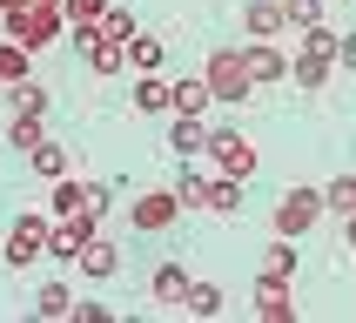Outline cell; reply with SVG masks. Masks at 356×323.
I'll list each match as a JSON object with an SVG mask.
<instances>
[{
	"label": "cell",
	"instance_id": "obj_8",
	"mask_svg": "<svg viewBox=\"0 0 356 323\" xmlns=\"http://www.w3.org/2000/svg\"><path fill=\"white\" fill-rule=\"evenodd\" d=\"M74 47L88 54V68H95V74H121V68H128V47H121V40H108L101 27H74Z\"/></svg>",
	"mask_w": 356,
	"mask_h": 323
},
{
	"label": "cell",
	"instance_id": "obj_19",
	"mask_svg": "<svg viewBox=\"0 0 356 323\" xmlns=\"http://www.w3.org/2000/svg\"><path fill=\"white\" fill-rule=\"evenodd\" d=\"M34 74V47H20L14 34L0 40V88H14V81H27Z\"/></svg>",
	"mask_w": 356,
	"mask_h": 323
},
{
	"label": "cell",
	"instance_id": "obj_38",
	"mask_svg": "<svg viewBox=\"0 0 356 323\" xmlns=\"http://www.w3.org/2000/svg\"><path fill=\"white\" fill-rule=\"evenodd\" d=\"M34 7H60V0H34Z\"/></svg>",
	"mask_w": 356,
	"mask_h": 323
},
{
	"label": "cell",
	"instance_id": "obj_20",
	"mask_svg": "<svg viewBox=\"0 0 356 323\" xmlns=\"http://www.w3.org/2000/svg\"><path fill=\"white\" fill-rule=\"evenodd\" d=\"M262 276H269V283H296V236H276V242H269Z\"/></svg>",
	"mask_w": 356,
	"mask_h": 323
},
{
	"label": "cell",
	"instance_id": "obj_9",
	"mask_svg": "<svg viewBox=\"0 0 356 323\" xmlns=\"http://www.w3.org/2000/svg\"><path fill=\"white\" fill-rule=\"evenodd\" d=\"M74 269H81V276H88V283H108V276H121V249H115V242H108V236H101V229H95V236L81 242Z\"/></svg>",
	"mask_w": 356,
	"mask_h": 323
},
{
	"label": "cell",
	"instance_id": "obj_24",
	"mask_svg": "<svg viewBox=\"0 0 356 323\" xmlns=\"http://www.w3.org/2000/svg\"><path fill=\"white\" fill-rule=\"evenodd\" d=\"M181 310H188V317H222V290L216 283H188V297H181Z\"/></svg>",
	"mask_w": 356,
	"mask_h": 323
},
{
	"label": "cell",
	"instance_id": "obj_30",
	"mask_svg": "<svg viewBox=\"0 0 356 323\" xmlns=\"http://www.w3.org/2000/svg\"><path fill=\"white\" fill-rule=\"evenodd\" d=\"M95 27H101V34H108V40H121V47H128V40L141 34V27H135V14H128V7H108V14H101Z\"/></svg>",
	"mask_w": 356,
	"mask_h": 323
},
{
	"label": "cell",
	"instance_id": "obj_33",
	"mask_svg": "<svg viewBox=\"0 0 356 323\" xmlns=\"http://www.w3.org/2000/svg\"><path fill=\"white\" fill-rule=\"evenodd\" d=\"M108 209H115V189H108V182H88V216H108Z\"/></svg>",
	"mask_w": 356,
	"mask_h": 323
},
{
	"label": "cell",
	"instance_id": "obj_13",
	"mask_svg": "<svg viewBox=\"0 0 356 323\" xmlns=\"http://www.w3.org/2000/svg\"><path fill=\"white\" fill-rule=\"evenodd\" d=\"M256 317H262V323H296L289 283H269V276H256Z\"/></svg>",
	"mask_w": 356,
	"mask_h": 323
},
{
	"label": "cell",
	"instance_id": "obj_4",
	"mask_svg": "<svg viewBox=\"0 0 356 323\" xmlns=\"http://www.w3.org/2000/svg\"><path fill=\"white\" fill-rule=\"evenodd\" d=\"M202 81H209V95H216V101H242L249 88H256L249 68H242V47H216L209 68H202Z\"/></svg>",
	"mask_w": 356,
	"mask_h": 323
},
{
	"label": "cell",
	"instance_id": "obj_10",
	"mask_svg": "<svg viewBox=\"0 0 356 323\" xmlns=\"http://www.w3.org/2000/svg\"><path fill=\"white\" fill-rule=\"evenodd\" d=\"M88 236H95V216H54V229H47V256H54V262H74Z\"/></svg>",
	"mask_w": 356,
	"mask_h": 323
},
{
	"label": "cell",
	"instance_id": "obj_15",
	"mask_svg": "<svg viewBox=\"0 0 356 323\" xmlns=\"http://www.w3.org/2000/svg\"><path fill=\"white\" fill-rule=\"evenodd\" d=\"M330 74H337V61H330V54H309V47H302V54L289 61V81H296L302 95H316V88H330Z\"/></svg>",
	"mask_w": 356,
	"mask_h": 323
},
{
	"label": "cell",
	"instance_id": "obj_27",
	"mask_svg": "<svg viewBox=\"0 0 356 323\" xmlns=\"http://www.w3.org/2000/svg\"><path fill=\"white\" fill-rule=\"evenodd\" d=\"M323 209H330V216H356V175L323 182Z\"/></svg>",
	"mask_w": 356,
	"mask_h": 323
},
{
	"label": "cell",
	"instance_id": "obj_36",
	"mask_svg": "<svg viewBox=\"0 0 356 323\" xmlns=\"http://www.w3.org/2000/svg\"><path fill=\"white\" fill-rule=\"evenodd\" d=\"M20 7H34V0H0V20H7V14H20Z\"/></svg>",
	"mask_w": 356,
	"mask_h": 323
},
{
	"label": "cell",
	"instance_id": "obj_26",
	"mask_svg": "<svg viewBox=\"0 0 356 323\" xmlns=\"http://www.w3.org/2000/svg\"><path fill=\"white\" fill-rule=\"evenodd\" d=\"M135 108H141V115H161V108H175V101H168V81H161V74H141V81H135Z\"/></svg>",
	"mask_w": 356,
	"mask_h": 323
},
{
	"label": "cell",
	"instance_id": "obj_2",
	"mask_svg": "<svg viewBox=\"0 0 356 323\" xmlns=\"http://www.w3.org/2000/svg\"><path fill=\"white\" fill-rule=\"evenodd\" d=\"M47 229H54V216H34V209H20L14 229H7V242H0V256H7V269H27V262L47 256Z\"/></svg>",
	"mask_w": 356,
	"mask_h": 323
},
{
	"label": "cell",
	"instance_id": "obj_23",
	"mask_svg": "<svg viewBox=\"0 0 356 323\" xmlns=\"http://www.w3.org/2000/svg\"><path fill=\"white\" fill-rule=\"evenodd\" d=\"M161 61H168V54H161L155 34H135V40H128V68H135V74H161Z\"/></svg>",
	"mask_w": 356,
	"mask_h": 323
},
{
	"label": "cell",
	"instance_id": "obj_29",
	"mask_svg": "<svg viewBox=\"0 0 356 323\" xmlns=\"http://www.w3.org/2000/svg\"><path fill=\"white\" fill-rule=\"evenodd\" d=\"M7 141H14L20 155H27V148H40V141H47V135H40V115H7Z\"/></svg>",
	"mask_w": 356,
	"mask_h": 323
},
{
	"label": "cell",
	"instance_id": "obj_21",
	"mask_svg": "<svg viewBox=\"0 0 356 323\" xmlns=\"http://www.w3.org/2000/svg\"><path fill=\"white\" fill-rule=\"evenodd\" d=\"M40 108H47V88H40L34 74H27V81H14V88H7V115H40Z\"/></svg>",
	"mask_w": 356,
	"mask_h": 323
},
{
	"label": "cell",
	"instance_id": "obj_31",
	"mask_svg": "<svg viewBox=\"0 0 356 323\" xmlns=\"http://www.w3.org/2000/svg\"><path fill=\"white\" fill-rule=\"evenodd\" d=\"M60 14H67V27H95L108 14V0H60Z\"/></svg>",
	"mask_w": 356,
	"mask_h": 323
},
{
	"label": "cell",
	"instance_id": "obj_1",
	"mask_svg": "<svg viewBox=\"0 0 356 323\" xmlns=\"http://www.w3.org/2000/svg\"><path fill=\"white\" fill-rule=\"evenodd\" d=\"M323 216H330V209H323V189L296 182V189H282V202H276V222H269V229H276V236H309V229H316Z\"/></svg>",
	"mask_w": 356,
	"mask_h": 323
},
{
	"label": "cell",
	"instance_id": "obj_7",
	"mask_svg": "<svg viewBox=\"0 0 356 323\" xmlns=\"http://www.w3.org/2000/svg\"><path fill=\"white\" fill-rule=\"evenodd\" d=\"M242 68H249L256 88H282V81H289V54H282L276 40H249V47H242Z\"/></svg>",
	"mask_w": 356,
	"mask_h": 323
},
{
	"label": "cell",
	"instance_id": "obj_6",
	"mask_svg": "<svg viewBox=\"0 0 356 323\" xmlns=\"http://www.w3.org/2000/svg\"><path fill=\"white\" fill-rule=\"evenodd\" d=\"M181 222V196L175 189H148V196H135V229L141 236H168Z\"/></svg>",
	"mask_w": 356,
	"mask_h": 323
},
{
	"label": "cell",
	"instance_id": "obj_12",
	"mask_svg": "<svg viewBox=\"0 0 356 323\" xmlns=\"http://www.w3.org/2000/svg\"><path fill=\"white\" fill-rule=\"evenodd\" d=\"M34 317H47V323L74 317V283H67V276H47V283L34 290Z\"/></svg>",
	"mask_w": 356,
	"mask_h": 323
},
{
	"label": "cell",
	"instance_id": "obj_28",
	"mask_svg": "<svg viewBox=\"0 0 356 323\" xmlns=\"http://www.w3.org/2000/svg\"><path fill=\"white\" fill-rule=\"evenodd\" d=\"M175 196H181V209H209V175H202V168H181Z\"/></svg>",
	"mask_w": 356,
	"mask_h": 323
},
{
	"label": "cell",
	"instance_id": "obj_17",
	"mask_svg": "<svg viewBox=\"0 0 356 323\" xmlns=\"http://www.w3.org/2000/svg\"><path fill=\"white\" fill-rule=\"evenodd\" d=\"M168 101H175V115H209V108H216V95H209V81H202V74L168 81Z\"/></svg>",
	"mask_w": 356,
	"mask_h": 323
},
{
	"label": "cell",
	"instance_id": "obj_37",
	"mask_svg": "<svg viewBox=\"0 0 356 323\" xmlns=\"http://www.w3.org/2000/svg\"><path fill=\"white\" fill-rule=\"evenodd\" d=\"M343 242H350V249H356V216H343Z\"/></svg>",
	"mask_w": 356,
	"mask_h": 323
},
{
	"label": "cell",
	"instance_id": "obj_11",
	"mask_svg": "<svg viewBox=\"0 0 356 323\" xmlns=\"http://www.w3.org/2000/svg\"><path fill=\"white\" fill-rule=\"evenodd\" d=\"M188 283H195V276H188V269H181V262L168 256V262H155V276H148V297H155V303H168V310H181Z\"/></svg>",
	"mask_w": 356,
	"mask_h": 323
},
{
	"label": "cell",
	"instance_id": "obj_14",
	"mask_svg": "<svg viewBox=\"0 0 356 323\" xmlns=\"http://www.w3.org/2000/svg\"><path fill=\"white\" fill-rule=\"evenodd\" d=\"M47 216H88V182L54 175L47 182Z\"/></svg>",
	"mask_w": 356,
	"mask_h": 323
},
{
	"label": "cell",
	"instance_id": "obj_34",
	"mask_svg": "<svg viewBox=\"0 0 356 323\" xmlns=\"http://www.w3.org/2000/svg\"><path fill=\"white\" fill-rule=\"evenodd\" d=\"M74 323H108V303H95V297H81V303H74Z\"/></svg>",
	"mask_w": 356,
	"mask_h": 323
},
{
	"label": "cell",
	"instance_id": "obj_35",
	"mask_svg": "<svg viewBox=\"0 0 356 323\" xmlns=\"http://www.w3.org/2000/svg\"><path fill=\"white\" fill-rule=\"evenodd\" d=\"M337 61H343V74H356V27L343 34V47H337Z\"/></svg>",
	"mask_w": 356,
	"mask_h": 323
},
{
	"label": "cell",
	"instance_id": "obj_3",
	"mask_svg": "<svg viewBox=\"0 0 356 323\" xmlns=\"http://www.w3.org/2000/svg\"><path fill=\"white\" fill-rule=\"evenodd\" d=\"M202 155H209L216 175H236V182L256 175V141L236 135V128H209V148H202Z\"/></svg>",
	"mask_w": 356,
	"mask_h": 323
},
{
	"label": "cell",
	"instance_id": "obj_25",
	"mask_svg": "<svg viewBox=\"0 0 356 323\" xmlns=\"http://www.w3.org/2000/svg\"><path fill=\"white\" fill-rule=\"evenodd\" d=\"M27 162H34V175H40V182L67 175V148H60V141H40V148H27Z\"/></svg>",
	"mask_w": 356,
	"mask_h": 323
},
{
	"label": "cell",
	"instance_id": "obj_5",
	"mask_svg": "<svg viewBox=\"0 0 356 323\" xmlns=\"http://www.w3.org/2000/svg\"><path fill=\"white\" fill-rule=\"evenodd\" d=\"M60 27H67V14H60V7H20V14H7V34H14L20 47H34V54L60 34Z\"/></svg>",
	"mask_w": 356,
	"mask_h": 323
},
{
	"label": "cell",
	"instance_id": "obj_22",
	"mask_svg": "<svg viewBox=\"0 0 356 323\" xmlns=\"http://www.w3.org/2000/svg\"><path fill=\"white\" fill-rule=\"evenodd\" d=\"M242 209V182L236 175H209V216H236Z\"/></svg>",
	"mask_w": 356,
	"mask_h": 323
},
{
	"label": "cell",
	"instance_id": "obj_16",
	"mask_svg": "<svg viewBox=\"0 0 356 323\" xmlns=\"http://www.w3.org/2000/svg\"><path fill=\"white\" fill-rule=\"evenodd\" d=\"M242 27H249V40H276L289 20H282V0H249L242 7Z\"/></svg>",
	"mask_w": 356,
	"mask_h": 323
},
{
	"label": "cell",
	"instance_id": "obj_32",
	"mask_svg": "<svg viewBox=\"0 0 356 323\" xmlns=\"http://www.w3.org/2000/svg\"><path fill=\"white\" fill-rule=\"evenodd\" d=\"M282 20L302 34V27H316V20H323V0H282Z\"/></svg>",
	"mask_w": 356,
	"mask_h": 323
},
{
	"label": "cell",
	"instance_id": "obj_18",
	"mask_svg": "<svg viewBox=\"0 0 356 323\" xmlns=\"http://www.w3.org/2000/svg\"><path fill=\"white\" fill-rule=\"evenodd\" d=\"M168 148H175L181 162L202 155V148H209V121H202V115H175V121H168Z\"/></svg>",
	"mask_w": 356,
	"mask_h": 323
}]
</instances>
